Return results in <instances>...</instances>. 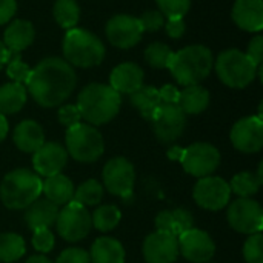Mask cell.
Here are the masks:
<instances>
[{
  "label": "cell",
  "mask_w": 263,
  "mask_h": 263,
  "mask_svg": "<svg viewBox=\"0 0 263 263\" xmlns=\"http://www.w3.org/2000/svg\"><path fill=\"white\" fill-rule=\"evenodd\" d=\"M55 263H91L89 253L82 248H68L65 250Z\"/></svg>",
  "instance_id": "60d3db41"
},
{
  "label": "cell",
  "mask_w": 263,
  "mask_h": 263,
  "mask_svg": "<svg viewBox=\"0 0 263 263\" xmlns=\"http://www.w3.org/2000/svg\"><path fill=\"white\" fill-rule=\"evenodd\" d=\"M54 18L65 29H72L79 23L80 8L76 0H57L52 8Z\"/></svg>",
  "instance_id": "f546056e"
},
{
  "label": "cell",
  "mask_w": 263,
  "mask_h": 263,
  "mask_svg": "<svg viewBox=\"0 0 263 263\" xmlns=\"http://www.w3.org/2000/svg\"><path fill=\"white\" fill-rule=\"evenodd\" d=\"M63 54L69 65L91 68L102 63L105 46L92 32L82 28H72L63 39Z\"/></svg>",
  "instance_id": "5b68a950"
},
{
  "label": "cell",
  "mask_w": 263,
  "mask_h": 263,
  "mask_svg": "<svg viewBox=\"0 0 263 263\" xmlns=\"http://www.w3.org/2000/svg\"><path fill=\"white\" fill-rule=\"evenodd\" d=\"M14 143L23 153H35L45 143L42 126L34 120H23L14 129Z\"/></svg>",
  "instance_id": "cb8c5ba5"
},
{
  "label": "cell",
  "mask_w": 263,
  "mask_h": 263,
  "mask_svg": "<svg viewBox=\"0 0 263 263\" xmlns=\"http://www.w3.org/2000/svg\"><path fill=\"white\" fill-rule=\"evenodd\" d=\"M17 9V3L15 0H0V25L8 23Z\"/></svg>",
  "instance_id": "f6af8a7d"
},
{
  "label": "cell",
  "mask_w": 263,
  "mask_h": 263,
  "mask_svg": "<svg viewBox=\"0 0 263 263\" xmlns=\"http://www.w3.org/2000/svg\"><path fill=\"white\" fill-rule=\"evenodd\" d=\"M149 122L153 123L156 137L162 143H173L185 131L186 114L177 103H160Z\"/></svg>",
  "instance_id": "9c48e42d"
},
{
  "label": "cell",
  "mask_w": 263,
  "mask_h": 263,
  "mask_svg": "<svg viewBox=\"0 0 263 263\" xmlns=\"http://www.w3.org/2000/svg\"><path fill=\"white\" fill-rule=\"evenodd\" d=\"M26 263H52L48 257H45L43 254H37V256H31Z\"/></svg>",
  "instance_id": "f907efd6"
},
{
  "label": "cell",
  "mask_w": 263,
  "mask_h": 263,
  "mask_svg": "<svg viewBox=\"0 0 263 263\" xmlns=\"http://www.w3.org/2000/svg\"><path fill=\"white\" fill-rule=\"evenodd\" d=\"M183 154H185V148H180V146H173V148L168 149V157H170L171 160H179V162H182Z\"/></svg>",
  "instance_id": "7dc6e473"
},
{
  "label": "cell",
  "mask_w": 263,
  "mask_h": 263,
  "mask_svg": "<svg viewBox=\"0 0 263 263\" xmlns=\"http://www.w3.org/2000/svg\"><path fill=\"white\" fill-rule=\"evenodd\" d=\"M140 26L143 31H157L165 23V15L160 11H146L139 18Z\"/></svg>",
  "instance_id": "ab89813d"
},
{
  "label": "cell",
  "mask_w": 263,
  "mask_h": 263,
  "mask_svg": "<svg viewBox=\"0 0 263 263\" xmlns=\"http://www.w3.org/2000/svg\"><path fill=\"white\" fill-rule=\"evenodd\" d=\"M193 196L199 206L210 211H219L228 205L231 190L230 183H227V180H223L222 177L206 176L199 179L194 186Z\"/></svg>",
  "instance_id": "4fadbf2b"
},
{
  "label": "cell",
  "mask_w": 263,
  "mask_h": 263,
  "mask_svg": "<svg viewBox=\"0 0 263 263\" xmlns=\"http://www.w3.org/2000/svg\"><path fill=\"white\" fill-rule=\"evenodd\" d=\"M26 103V89L22 83H6L0 86V114H15Z\"/></svg>",
  "instance_id": "83f0119b"
},
{
  "label": "cell",
  "mask_w": 263,
  "mask_h": 263,
  "mask_svg": "<svg viewBox=\"0 0 263 263\" xmlns=\"http://www.w3.org/2000/svg\"><path fill=\"white\" fill-rule=\"evenodd\" d=\"M142 34L143 29L140 26V22L137 17L133 15L119 14L109 18V22L106 23L108 40L120 49H128L136 46L140 42Z\"/></svg>",
  "instance_id": "2e32d148"
},
{
  "label": "cell",
  "mask_w": 263,
  "mask_h": 263,
  "mask_svg": "<svg viewBox=\"0 0 263 263\" xmlns=\"http://www.w3.org/2000/svg\"><path fill=\"white\" fill-rule=\"evenodd\" d=\"M160 12L166 15V18L171 17H183L191 6L190 0H156Z\"/></svg>",
  "instance_id": "8d00e7d4"
},
{
  "label": "cell",
  "mask_w": 263,
  "mask_h": 263,
  "mask_svg": "<svg viewBox=\"0 0 263 263\" xmlns=\"http://www.w3.org/2000/svg\"><path fill=\"white\" fill-rule=\"evenodd\" d=\"M105 151L102 134L88 123H77L66 131V153L82 163L96 162Z\"/></svg>",
  "instance_id": "52a82bcc"
},
{
  "label": "cell",
  "mask_w": 263,
  "mask_h": 263,
  "mask_svg": "<svg viewBox=\"0 0 263 263\" xmlns=\"http://www.w3.org/2000/svg\"><path fill=\"white\" fill-rule=\"evenodd\" d=\"M89 259L92 263H125V250L112 237H100L91 247Z\"/></svg>",
  "instance_id": "484cf974"
},
{
  "label": "cell",
  "mask_w": 263,
  "mask_h": 263,
  "mask_svg": "<svg viewBox=\"0 0 263 263\" xmlns=\"http://www.w3.org/2000/svg\"><path fill=\"white\" fill-rule=\"evenodd\" d=\"M76 82V72L66 60L49 57L31 69L25 85L40 106L54 108L62 105L71 96Z\"/></svg>",
  "instance_id": "6da1fadb"
},
{
  "label": "cell",
  "mask_w": 263,
  "mask_h": 263,
  "mask_svg": "<svg viewBox=\"0 0 263 263\" xmlns=\"http://www.w3.org/2000/svg\"><path fill=\"white\" fill-rule=\"evenodd\" d=\"M80 120H82V116L76 105H65L59 109V122L63 126L71 128V126L80 123Z\"/></svg>",
  "instance_id": "b9f144b4"
},
{
  "label": "cell",
  "mask_w": 263,
  "mask_h": 263,
  "mask_svg": "<svg viewBox=\"0 0 263 263\" xmlns=\"http://www.w3.org/2000/svg\"><path fill=\"white\" fill-rule=\"evenodd\" d=\"M57 216H59V206L49 202L48 199L39 197L26 208L25 220L28 227L34 231L40 228H49L51 225L55 223Z\"/></svg>",
  "instance_id": "603a6c76"
},
{
  "label": "cell",
  "mask_w": 263,
  "mask_h": 263,
  "mask_svg": "<svg viewBox=\"0 0 263 263\" xmlns=\"http://www.w3.org/2000/svg\"><path fill=\"white\" fill-rule=\"evenodd\" d=\"M231 142L236 149L245 154H254L263 146V120L259 116H250L234 123Z\"/></svg>",
  "instance_id": "9a60e30c"
},
{
  "label": "cell",
  "mask_w": 263,
  "mask_h": 263,
  "mask_svg": "<svg viewBox=\"0 0 263 263\" xmlns=\"http://www.w3.org/2000/svg\"><path fill=\"white\" fill-rule=\"evenodd\" d=\"M120 105V94L109 85L91 83L80 91L76 106L89 125H103L117 116Z\"/></svg>",
  "instance_id": "7a4b0ae2"
},
{
  "label": "cell",
  "mask_w": 263,
  "mask_h": 263,
  "mask_svg": "<svg viewBox=\"0 0 263 263\" xmlns=\"http://www.w3.org/2000/svg\"><path fill=\"white\" fill-rule=\"evenodd\" d=\"M68 162V153L66 149L55 142L43 143L32 157V165L37 174L49 177L60 174V171L66 166Z\"/></svg>",
  "instance_id": "ac0fdd59"
},
{
  "label": "cell",
  "mask_w": 263,
  "mask_h": 263,
  "mask_svg": "<svg viewBox=\"0 0 263 263\" xmlns=\"http://www.w3.org/2000/svg\"><path fill=\"white\" fill-rule=\"evenodd\" d=\"M11 55H12V52H9V51H8V48L3 45V42H0V69H2L8 62H9Z\"/></svg>",
  "instance_id": "c3c4849f"
},
{
  "label": "cell",
  "mask_w": 263,
  "mask_h": 263,
  "mask_svg": "<svg viewBox=\"0 0 263 263\" xmlns=\"http://www.w3.org/2000/svg\"><path fill=\"white\" fill-rule=\"evenodd\" d=\"M35 31L31 22L17 18L8 25L3 34V45L8 48L9 52L18 54L25 48H28L34 40Z\"/></svg>",
  "instance_id": "7402d4cb"
},
{
  "label": "cell",
  "mask_w": 263,
  "mask_h": 263,
  "mask_svg": "<svg viewBox=\"0 0 263 263\" xmlns=\"http://www.w3.org/2000/svg\"><path fill=\"white\" fill-rule=\"evenodd\" d=\"M231 15L239 28L248 32H259L263 28V2L236 0Z\"/></svg>",
  "instance_id": "ffe728a7"
},
{
  "label": "cell",
  "mask_w": 263,
  "mask_h": 263,
  "mask_svg": "<svg viewBox=\"0 0 263 263\" xmlns=\"http://www.w3.org/2000/svg\"><path fill=\"white\" fill-rule=\"evenodd\" d=\"M120 210L114 205H103V206H99L94 213H92V217H91V222H92V227H96L99 231H111L114 230L119 222H120Z\"/></svg>",
  "instance_id": "836d02e7"
},
{
  "label": "cell",
  "mask_w": 263,
  "mask_h": 263,
  "mask_svg": "<svg viewBox=\"0 0 263 263\" xmlns=\"http://www.w3.org/2000/svg\"><path fill=\"white\" fill-rule=\"evenodd\" d=\"M259 66L242 51L228 49L219 54L216 60V72L222 83L230 88H245L257 76Z\"/></svg>",
  "instance_id": "8992f818"
},
{
  "label": "cell",
  "mask_w": 263,
  "mask_h": 263,
  "mask_svg": "<svg viewBox=\"0 0 263 263\" xmlns=\"http://www.w3.org/2000/svg\"><path fill=\"white\" fill-rule=\"evenodd\" d=\"M109 86L119 94H133L143 86V71L139 65L126 62L116 66L109 76Z\"/></svg>",
  "instance_id": "d6986e66"
},
{
  "label": "cell",
  "mask_w": 263,
  "mask_h": 263,
  "mask_svg": "<svg viewBox=\"0 0 263 263\" xmlns=\"http://www.w3.org/2000/svg\"><path fill=\"white\" fill-rule=\"evenodd\" d=\"M214 60L211 51L203 45H191L177 52H174L168 69L177 83L183 86L199 85L205 80L211 69Z\"/></svg>",
  "instance_id": "3957f363"
},
{
  "label": "cell",
  "mask_w": 263,
  "mask_h": 263,
  "mask_svg": "<svg viewBox=\"0 0 263 263\" xmlns=\"http://www.w3.org/2000/svg\"><path fill=\"white\" fill-rule=\"evenodd\" d=\"M57 231L68 242H79L85 239L92 227L91 214L86 206L71 200L59 211L57 216Z\"/></svg>",
  "instance_id": "ba28073f"
},
{
  "label": "cell",
  "mask_w": 263,
  "mask_h": 263,
  "mask_svg": "<svg viewBox=\"0 0 263 263\" xmlns=\"http://www.w3.org/2000/svg\"><path fill=\"white\" fill-rule=\"evenodd\" d=\"M183 170L194 177H206L211 176L220 165V153L211 143H193L185 148V154L182 157Z\"/></svg>",
  "instance_id": "8fae6325"
},
{
  "label": "cell",
  "mask_w": 263,
  "mask_h": 263,
  "mask_svg": "<svg viewBox=\"0 0 263 263\" xmlns=\"http://www.w3.org/2000/svg\"><path fill=\"white\" fill-rule=\"evenodd\" d=\"M8 120H6V117L3 116V114H0V142L6 137V134H8Z\"/></svg>",
  "instance_id": "681fc988"
},
{
  "label": "cell",
  "mask_w": 263,
  "mask_h": 263,
  "mask_svg": "<svg viewBox=\"0 0 263 263\" xmlns=\"http://www.w3.org/2000/svg\"><path fill=\"white\" fill-rule=\"evenodd\" d=\"M177 237L156 231L143 242V257L148 263H174L179 257Z\"/></svg>",
  "instance_id": "e0dca14e"
},
{
  "label": "cell",
  "mask_w": 263,
  "mask_h": 263,
  "mask_svg": "<svg viewBox=\"0 0 263 263\" xmlns=\"http://www.w3.org/2000/svg\"><path fill=\"white\" fill-rule=\"evenodd\" d=\"M194 225V219L191 213L185 208L177 210H166L157 214L156 217V228L160 233L179 237L182 233L191 230Z\"/></svg>",
  "instance_id": "44dd1931"
},
{
  "label": "cell",
  "mask_w": 263,
  "mask_h": 263,
  "mask_svg": "<svg viewBox=\"0 0 263 263\" xmlns=\"http://www.w3.org/2000/svg\"><path fill=\"white\" fill-rule=\"evenodd\" d=\"M42 193H45V196H46L45 199H48L54 205L65 206L74 197V185L66 176L55 174V176L46 177V180L43 182Z\"/></svg>",
  "instance_id": "d4e9b609"
},
{
  "label": "cell",
  "mask_w": 263,
  "mask_h": 263,
  "mask_svg": "<svg viewBox=\"0 0 263 263\" xmlns=\"http://www.w3.org/2000/svg\"><path fill=\"white\" fill-rule=\"evenodd\" d=\"M131 103L146 120H151L156 109L162 103L159 89L154 86H142L140 89L131 94Z\"/></svg>",
  "instance_id": "f1b7e54d"
},
{
  "label": "cell",
  "mask_w": 263,
  "mask_h": 263,
  "mask_svg": "<svg viewBox=\"0 0 263 263\" xmlns=\"http://www.w3.org/2000/svg\"><path fill=\"white\" fill-rule=\"evenodd\" d=\"M179 243V253L193 263H206L210 262L216 253V245L208 233L191 228L185 233H182L177 239Z\"/></svg>",
  "instance_id": "5bb4252c"
},
{
  "label": "cell",
  "mask_w": 263,
  "mask_h": 263,
  "mask_svg": "<svg viewBox=\"0 0 263 263\" xmlns=\"http://www.w3.org/2000/svg\"><path fill=\"white\" fill-rule=\"evenodd\" d=\"M177 105L185 114H200L210 105V92L200 85L185 86L179 94Z\"/></svg>",
  "instance_id": "4316f807"
},
{
  "label": "cell",
  "mask_w": 263,
  "mask_h": 263,
  "mask_svg": "<svg viewBox=\"0 0 263 263\" xmlns=\"http://www.w3.org/2000/svg\"><path fill=\"white\" fill-rule=\"evenodd\" d=\"M165 29H166V32H168L170 37L180 39L183 35L185 29H186L183 17H171V18H168L166 20V25H165Z\"/></svg>",
  "instance_id": "ee69618b"
},
{
  "label": "cell",
  "mask_w": 263,
  "mask_h": 263,
  "mask_svg": "<svg viewBox=\"0 0 263 263\" xmlns=\"http://www.w3.org/2000/svg\"><path fill=\"white\" fill-rule=\"evenodd\" d=\"M257 66H262V59H263V37L262 35H256L254 39H251L248 49L245 52Z\"/></svg>",
  "instance_id": "7bdbcfd3"
},
{
  "label": "cell",
  "mask_w": 263,
  "mask_h": 263,
  "mask_svg": "<svg viewBox=\"0 0 263 263\" xmlns=\"http://www.w3.org/2000/svg\"><path fill=\"white\" fill-rule=\"evenodd\" d=\"M25 254V240L14 233L0 234V262L11 263Z\"/></svg>",
  "instance_id": "4dcf8cb0"
},
{
  "label": "cell",
  "mask_w": 263,
  "mask_h": 263,
  "mask_svg": "<svg viewBox=\"0 0 263 263\" xmlns=\"http://www.w3.org/2000/svg\"><path fill=\"white\" fill-rule=\"evenodd\" d=\"M32 247L45 254L49 253L54 248V234L49 231V228H40V230H34L32 234Z\"/></svg>",
  "instance_id": "f35d334b"
},
{
  "label": "cell",
  "mask_w": 263,
  "mask_h": 263,
  "mask_svg": "<svg viewBox=\"0 0 263 263\" xmlns=\"http://www.w3.org/2000/svg\"><path fill=\"white\" fill-rule=\"evenodd\" d=\"M103 199V186L94 180L89 179L83 182L77 190H74V197L72 200L83 205V206H94L99 205Z\"/></svg>",
  "instance_id": "d6a6232c"
},
{
  "label": "cell",
  "mask_w": 263,
  "mask_h": 263,
  "mask_svg": "<svg viewBox=\"0 0 263 263\" xmlns=\"http://www.w3.org/2000/svg\"><path fill=\"white\" fill-rule=\"evenodd\" d=\"M174 52L171 51V48L165 43L160 42H154L151 43L146 49H145V59L146 62L157 69H163L170 66V62L173 59Z\"/></svg>",
  "instance_id": "e575fe53"
},
{
  "label": "cell",
  "mask_w": 263,
  "mask_h": 263,
  "mask_svg": "<svg viewBox=\"0 0 263 263\" xmlns=\"http://www.w3.org/2000/svg\"><path fill=\"white\" fill-rule=\"evenodd\" d=\"M6 72H8L9 79H12L15 83H26L31 69L25 62H22L18 54H14V57L9 59V62H8Z\"/></svg>",
  "instance_id": "74e56055"
},
{
  "label": "cell",
  "mask_w": 263,
  "mask_h": 263,
  "mask_svg": "<svg viewBox=\"0 0 263 263\" xmlns=\"http://www.w3.org/2000/svg\"><path fill=\"white\" fill-rule=\"evenodd\" d=\"M262 186V176L254 173H239L233 177L230 183L231 193H236L239 197H251Z\"/></svg>",
  "instance_id": "1f68e13d"
},
{
  "label": "cell",
  "mask_w": 263,
  "mask_h": 263,
  "mask_svg": "<svg viewBox=\"0 0 263 263\" xmlns=\"http://www.w3.org/2000/svg\"><path fill=\"white\" fill-rule=\"evenodd\" d=\"M43 182L29 170L18 168L5 176L0 185V199L9 210H25L42 196Z\"/></svg>",
  "instance_id": "277c9868"
},
{
  "label": "cell",
  "mask_w": 263,
  "mask_h": 263,
  "mask_svg": "<svg viewBox=\"0 0 263 263\" xmlns=\"http://www.w3.org/2000/svg\"><path fill=\"white\" fill-rule=\"evenodd\" d=\"M179 94H180V91L174 85H165L163 88L159 89V96H160L162 103H177Z\"/></svg>",
  "instance_id": "bcb514c9"
},
{
  "label": "cell",
  "mask_w": 263,
  "mask_h": 263,
  "mask_svg": "<svg viewBox=\"0 0 263 263\" xmlns=\"http://www.w3.org/2000/svg\"><path fill=\"white\" fill-rule=\"evenodd\" d=\"M103 183L105 188L119 197H128L133 193L136 171L133 163L125 157L111 159L103 168Z\"/></svg>",
  "instance_id": "7c38bea8"
},
{
  "label": "cell",
  "mask_w": 263,
  "mask_h": 263,
  "mask_svg": "<svg viewBox=\"0 0 263 263\" xmlns=\"http://www.w3.org/2000/svg\"><path fill=\"white\" fill-rule=\"evenodd\" d=\"M243 257L247 263H263L262 233L251 234L243 245Z\"/></svg>",
  "instance_id": "d590c367"
},
{
  "label": "cell",
  "mask_w": 263,
  "mask_h": 263,
  "mask_svg": "<svg viewBox=\"0 0 263 263\" xmlns=\"http://www.w3.org/2000/svg\"><path fill=\"white\" fill-rule=\"evenodd\" d=\"M228 223L242 234L262 233L263 210L259 202L251 197H240L228 208Z\"/></svg>",
  "instance_id": "30bf717a"
}]
</instances>
